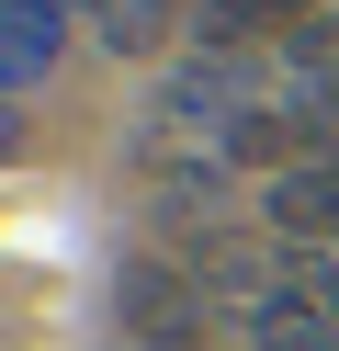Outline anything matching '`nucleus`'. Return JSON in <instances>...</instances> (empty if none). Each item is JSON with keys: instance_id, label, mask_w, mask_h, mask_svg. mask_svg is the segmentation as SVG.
I'll return each instance as SVG.
<instances>
[{"instance_id": "3", "label": "nucleus", "mask_w": 339, "mask_h": 351, "mask_svg": "<svg viewBox=\"0 0 339 351\" xmlns=\"http://www.w3.org/2000/svg\"><path fill=\"white\" fill-rule=\"evenodd\" d=\"M57 12L68 0H0V91H34L57 69Z\"/></svg>"}, {"instance_id": "1", "label": "nucleus", "mask_w": 339, "mask_h": 351, "mask_svg": "<svg viewBox=\"0 0 339 351\" xmlns=\"http://www.w3.org/2000/svg\"><path fill=\"white\" fill-rule=\"evenodd\" d=\"M113 328H125L136 351H203V295L170 272V261H125V283H113Z\"/></svg>"}, {"instance_id": "5", "label": "nucleus", "mask_w": 339, "mask_h": 351, "mask_svg": "<svg viewBox=\"0 0 339 351\" xmlns=\"http://www.w3.org/2000/svg\"><path fill=\"white\" fill-rule=\"evenodd\" d=\"M170 23H181V0H102V46H125V57H147Z\"/></svg>"}, {"instance_id": "4", "label": "nucleus", "mask_w": 339, "mask_h": 351, "mask_svg": "<svg viewBox=\"0 0 339 351\" xmlns=\"http://www.w3.org/2000/svg\"><path fill=\"white\" fill-rule=\"evenodd\" d=\"M305 0H192V23H203V46H249V34H271V23H294Z\"/></svg>"}, {"instance_id": "2", "label": "nucleus", "mask_w": 339, "mask_h": 351, "mask_svg": "<svg viewBox=\"0 0 339 351\" xmlns=\"http://www.w3.org/2000/svg\"><path fill=\"white\" fill-rule=\"evenodd\" d=\"M271 227L294 250H339V147H316V159H294L271 182Z\"/></svg>"}]
</instances>
